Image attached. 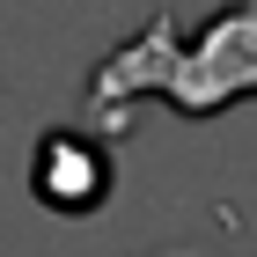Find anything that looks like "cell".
I'll use <instances>...</instances> for the list:
<instances>
[{"label": "cell", "instance_id": "cell-1", "mask_svg": "<svg viewBox=\"0 0 257 257\" xmlns=\"http://www.w3.org/2000/svg\"><path fill=\"white\" fill-rule=\"evenodd\" d=\"M125 96H169L184 118H213L235 96H257V0H228L191 37L177 30V15H155L88 74L96 110Z\"/></svg>", "mask_w": 257, "mask_h": 257}, {"label": "cell", "instance_id": "cell-2", "mask_svg": "<svg viewBox=\"0 0 257 257\" xmlns=\"http://www.w3.org/2000/svg\"><path fill=\"white\" fill-rule=\"evenodd\" d=\"M30 191L52 206V213H88L110 198V147H96L88 133H44L37 140V169H30Z\"/></svg>", "mask_w": 257, "mask_h": 257}]
</instances>
